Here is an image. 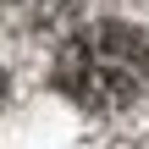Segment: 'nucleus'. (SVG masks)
<instances>
[{
	"instance_id": "obj_2",
	"label": "nucleus",
	"mask_w": 149,
	"mask_h": 149,
	"mask_svg": "<svg viewBox=\"0 0 149 149\" xmlns=\"http://www.w3.org/2000/svg\"><path fill=\"white\" fill-rule=\"evenodd\" d=\"M77 6H83V0H6L11 22H22V28H33V33L72 22V11H77Z\"/></svg>"
},
{
	"instance_id": "obj_3",
	"label": "nucleus",
	"mask_w": 149,
	"mask_h": 149,
	"mask_svg": "<svg viewBox=\"0 0 149 149\" xmlns=\"http://www.w3.org/2000/svg\"><path fill=\"white\" fill-rule=\"evenodd\" d=\"M0 105H6V72H0Z\"/></svg>"
},
{
	"instance_id": "obj_1",
	"label": "nucleus",
	"mask_w": 149,
	"mask_h": 149,
	"mask_svg": "<svg viewBox=\"0 0 149 149\" xmlns=\"http://www.w3.org/2000/svg\"><path fill=\"white\" fill-rule=\"evenodd\" d=\"M55 83L83 111H127L149 94V33L133 22H88L55 55Z\"/></svg>"
}]
</instances>
